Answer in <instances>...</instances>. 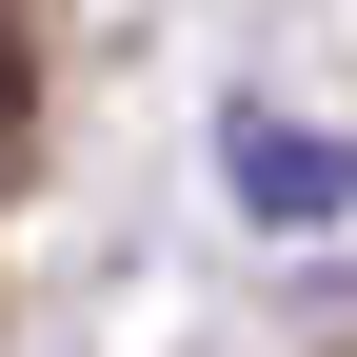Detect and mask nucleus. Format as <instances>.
<instances>
[{
	"label": "nucleus",
	"mask_w": 357,
	"mask_h": 357,
	"mask_svg": "<svg viewBox=\"0 0 357 357\" xmlns=\"http://www.w3.org/2000/svg\"><path fill=\"white\" fill-rule=\"evenodd\" d=\"M218 178H238L258 218H357V139H298V119H238Z\"/></svg>",
	"instance_id": "f257e3e1"
}]
</instances>
